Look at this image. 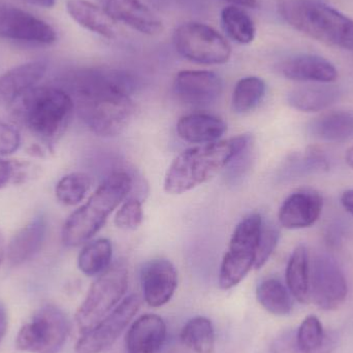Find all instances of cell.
<instances>
[{
	"instance_id": "1",
	"label": "cell",
	"mask_w": 353,
	"mask_h": 353,
	"mask_svg": "<svg viewBox=\"0 0 353 353\" xmlns=\"http://www.w3.org/2000/svg\"><path fill=\"white\" fill-rule=\"evenodd\" d=\"M60 87L72 97L85 125L97 136H118L130 125L136 113L130 84L118 72L77 70L66 74Z\"/></svg>"
},
{
	"instance_id": "2",
	"label": "cell",
	"mask_w": 353,
	"mask_h": 353,
	"mask_svg": "<svg viewBox=\"0 0 353 353\" xmlns=\"http://www.w3.org/2000/svg\"><path fill=\"white\" fill-rule=\"evenodd\" d=\"M251 140L249 134H242L183 151L168 170L165 190L182 194L212 180L250 147Z\"/></svg>"
},
{
	"instance_id": "3",
	"label": "cell",
	"mask_w": 353,
	"mask_h": 353,
	"mask_svg": "<svg viewBox=\"0 0 353 353\" xmlns=\"http://www.w3.org/2000/svg\"><path fill=\"white\" fill-rule=\"evenodd\" d=\"M17 121L37 138L53 142L68 128L74 111L72 97L59 86H34L10 107Z\"/></svg>"
},
{
	"instance_id": "4",
	"label": "cell",
	"mask_w": 353,
	"mask_h": 353,
	"mask_svg": "<svg viewBox=\"0 0 353 353\" xmlns=\"http://www.w3.org/2000/svg\"><path fill=\"white\" fill-rule=\"evenodd\" d=\"M278 14L296 30L353 52V20L321 0H278Z\"/></svg>"
},
{
	"instance_id": "5",
	"label": "cell",
	"mask_w": 353,
	"mask_h": 353,
	"mask_svg": "<svg viewBox=\"0 0 353 353\" xmlns=\"http://www.w3.org/2000/svg\"><path fill=\"white\" fill-rule=\"evenodd\" d=\"M132 188V179L126 172H114L108 176L88 201L66 220L62 228L64 245L80 246L93 238Z\"/></svg>"
},
{
	"instance_id": "6",
	"label": "cell",
	"mask_w": 353,
	"mask_h": 353,
	"mask_svg": "<svg viewBox=\"0 0 353 353\" xmlns=\"http://www.w3.org/2000/svg\"><path fill=\"white\" fill-rule=\"evenodd\" d=\"M128 286V270L122 261L108 268L89 288L76 315L81 333L89 331L111 313L123 299Z\"/></svg>"
},
{
	"instance_id": "7",
	"label": "cell",
	"mask_w": 353,
	"mask_h": 353,
	"mask_svg": "<svg viewBox=\"0 0 353 353\" xmlns=\"http://www.w3.org/2000/svg\"><path fill=\"white\" fill-rule=\"evenodd\" d=\"M263 218L251 214L236 225L220 265L218 282L222 290L238 285L254 267Z\"/></svg>"
},
{
	"instance_id": "8",
	"label": "cell",
	"mask_w": 353,
	"mask_h": 353,
	"mask_svg": "<svg viewBox=\"0 0 353 353\" xmlns=\"http://www.w3.org/2000/svg\"><path fill=\"white\" fill-rule=\"evenodd\" d=\"M70 333V323L63 311L46 305L35 311L19 331L16 346L29 353H58Z\"/></svg>"
},
{
	"instance_id": "9",
	"label": "cell",
	"mask_w": 353,
	"mask_h": 353,
	"mask_svg": "<svg viewBox=\"0 0 353 353\" xmlns=\"http://www.w3.org/2000/svg\"><path fill=\"white\" fill-rule=\"evenodd\" d=\"M174 45L185 59L203 65L226 63L232 56V48L226 39L203 23L180 25L174 32Z\"/></svg>"
},
{
	"instance_id": "10",
	"label": "cell",
	"mask_w": 353,
	"mask_h": 353,
	"mask_svg": "<svg viewBox=\"0 0 353 353\" xmlns=\"http://www.w3.org/2000/svg\"><path fill=\"white\" fill-rule=\"evenodd\" d=\"M347 294V281L337 261L327 254L316 255L310 267V300L332 311L343 304Z\"/></svg>"
},
{
	"instance_id": "11",
	"label": "cell",
	"mask_w": 353,
	"mask_h": 353,
	"mask_svg": "<svg viewBox=\"0 0 353 353\" xmlns=\"http://www.w3.org/2000/svg\"><path fill=\"white\" fill-rule=\"evenodd\" d=\"M140 307L141 300L137 294L126 296L101 323L82 334L77 342L76 353H101L111 347Z\"/></svg>"
},
{
	"instance_id": "12",
	"label": "cell",
	"mask_w": 353,
	"mask_h": 353,
	"mask_svg": "<svg viewBox=\"0 0 353 353\" xmlns=\"http://www.w3.org/2000/svg\"><path fill=\"white\" fill-rule=\"evenodd\" d=\"M0 37L51 45L57 39L55 29L26 10L0 1Z\"/></svg>"
},
{
	"instance_id": "13",
	"label": "cell",
	"mask_w": 353,
	"mask_h": 353,
	"mask_svg": "<svg viewBox=\"0 0 353 353\" xmlns=\"http://www.w3.org/2000/svg\"><path fill=\"white\" fill-rule=\"evenodd\" d=\"M223 90L218 74L208 70H183L174 81V92L183 103L205 107L215 103Z\"/></svg>"
},
{
	"instance_id": "14",
	"label": "cell",
	"mask_w": 353,
	"mask_h": 353,
	"mask_svg": "<svg viewBox=\"0 0 353 353\" xmlns=\"http://www.w3.org/2000/svg\"><path fill=\"white\" fill-rule=\"evenodd\" d=\"M145 302L153 308L167 304L178 285V273L173 263L157 259L145 263L141 273Z\"/></svg>"
},
{
	"instance_id": "15",
	"label": "cell",
	"mask_w": 353,
	"mask_h": 353,
	"mask_svg": "<svg viewBox=\"0 0 353 353\" xmlns=\"http://www.w3.org/2000/svg\"><path fill=\"white\" fill-rule=\"evenodd\" d=\"M321 195L313 189H302L290 194L282 203L278 214L280 224L288 230L309 228L323 211Z\"/></svg>"
},
{
	"instance_id": "16",
	"label": "cell",
	"mask_w": 353,
	"mask_h": 353,
	"mask_svg": "<svg viewBox=\"0 0 353 353\" xmlns=\"http://www.w3.org/2000/svg\"><path fill=\"white\" fill-rule=\"evenodd\" d=\"M116 21L146 35L163 31V22L141 0H97Z\"/></svg>"
},
{
	"instance_id": "17",
	"label": "cell",
	"mask_w": 353,
	"mask_h": 353,
	"mask_svg": "<svg viewBox=\"0 0 353 353\" xmlns=\"http://www.w3.org/2000/svg\"><path fill=\"white\" fill-rule=\"evenodd\" d=\"M168 341V327L159 315L137 319L126 336V353H159Z\"/></svg>"
},
{
	"instance_id": "18",
	"label": "cell",
	"mask_w": 353,
	"mask_h": 353,
	"mask_svg": "<svg viewBox=\"0 0 353 353\" xmlns=\"http://www.w3.org/2000/svg\"><path fill=\"white\" fill-rule=\"evenodd\" d=\"M47 72L45 61L27 62L6 72L0 77V108L12 105L29 89L37 86Z\"/></svg>"
},
{
	"instance_id": "19",
	"label": "cell",
	"mask_w": 353,
	"mask_h": 353,
	"mask_svg": "<svg viewBox=\"0 0 353 353\" xmlns=\"http://www.w3.org/2000/svg\"><path fill=\"white\" fill-rule=\"evenodd\" d=\"M281 72L285 78L299 82L331 83L337 80L335 66L321 56H294L283 62Z\"/></svg>"
},
{
	"instance_id": "20",
	"label": "cell",
	"mask_w": 353,
	"mask_h": 353,
	"mask_svg": "<svg viewBox=\"0 0 353 353\" xmlns=\"http://www.w3.org/2000/svg\"><path fill=\"white\" fill-rule=\"evenodd\" d=\"M47 220L45 216L35 217L21 228L10 240L6 256L12 265H18L34 256L45 242Z\"/></svg>"
},
{
	"instance_id": "21",
	"label": "cell",
	"mask_w": 353,
	"mask_h": 353,
	"mask_svg": "<svg viewBox=\"0 0 353 353\" xmlns=\"http://www.w3.org/2000/svg\"><path fill=\"white\" fill-rule=\"evenodd\" d=\"M225 122L216 116L191 114L184 116L176 124V132L182 140L192 144L218 142L225 134Z\"/></svg>"
},
{
	"instance_id": "22",
	"label": "cell",
	"mask_w": 353,
	"mask_h": 353,
	"mask_svg": "<svg viewBox=\"0 0 353 353\" xmlns=\"http://www.w3.org/2000/svg\"><path fill=\"white\" fill-rule=\"evenodd\" d=\"M66 10L80 26L91 32L107 39L117 34V22L101 6L87 0H68Z\"/></svg>"
},
{
	"instance_id": "23",
	"label": "cell",
	"mask_w": 353,
	"mask_h": 353,
	"mask_svg": "<svg viewBox=\"0 0 353 353\" xmlns=\"http://www.w3.org/2000/svg\"><path fill=\"white\" fill-rule=\"evenodd\" d=\"M286 284L290 294L301 304L310 302V261L304 245H299L286 267Z\"/></svg>"
},
{
	"instance_id": "24",
	"label": "cell",
	"mask_w": 353,
	"mask_h": 353,
	"mask_svg": "<svg viewBox=\"0 0 353 353\" xmlns=\"http://www.w3.org/2000/svg\"><path fill=\"white\" fill-rule=\"evenodd\" d=\"M311 134L331 143H345L353 139V113L333 111L316 118L309 126Z\"/></svg>"
},
{
	"instance_id": "25",
	"label": "cell",
	"mask_w": 353,
	"mask_h": 353,
	"mask_svg": "<svg viewBox=\"0 0 353 353\" xmlns=\"http://www.w3.org/2000/svg\"><path fill=\"white\" fill-rule=\"evenodd\" d=\"M340 91L334 86H305L294 89L288 95L290 107L301 112H319L338 101Z\"/></svg>"
},
{
	"instance_id": "26",
	"label": "cell",
	"mask_w": 353,
	"mask_h": 353,
	"mask_svg": "<svg viewBox=\"0 0 353 353\" xmlns=\"http://www.w3.org/2000/svg\"><path fill=\"white\" fill-rule=\"evenodd\" d=\"M256 298L263 309L277 316H285L294 308L292 294L282 282L276 278H269L259 283Z\"/></svg>"
},
{
	"instance_id": "27",
	"label": "cell",
	"mask_w": 353,
	"mask_h": 353,
	"mask_svg": "<svg viewBox=\"0 0 353 353\" xmlns=\"http://www.w3.org/2000/svg\"><path fill=\"white\" fill-rule=\"evenodd\" d=\"M180 340L194 353H213L215 350V331L211 321L197 316L187 321L180 334Z\"/></svg>"
},
{
	"instance_id": "28",
	"label": "cell",
	"mask_w": 353,
	"mask_h": 353,
	"mask_svg": "<svg viewBox=\"0 0 353 353\" xmlns=\"http://www.w3.org/2000/svg\"><path fill=\"white\" fill-rule=\"evenodd\" d=\"M222 28L232 41L240 45L252 43L256 34L254 22L243 8L236 6H225L221 10Z\"/></svg>"
},
{
	"instance_id": "29",
	"label": "cell",
	"mask_w": 353,
	"mask_h": 353,
	"mask_svg": "<svg viewBox=\"0 0 353 353\" xmlns=\"http://www.w3.org/2000/svg\"><path fill=\"white\" fill-rule=\"evenodd\" d=\"M113 247L107 239H99L87 244L78 257V267L89 277L101 275L111 263Z\"/></svg>"
},
{
	"instance_id": "30",
	"label": "cell",
	"mask_w": 353,
	"mask_h": 353,
	"mask_svg": "<svg viewBox=\"0 0 353 353\" xmlns=\"http://www.w3.org/2000/svg\"><path fill=\"white\" fill-rule=\"evenodd\" d=\"M265 81L259 77L251 76L241 79L232 93V110L238 114L248 113L254 110L265 94Z\"/></svg>"
},
{
	"instance_id": "31",
	"label": "cell",
	"mask_w": 353,
	"mask_h": 353,
	"mask_svg": "<svg viewBox=\"0 0 353 353\" xmlns=\"http://www.w3.org/2000/svg\"><path fill=\"white\" fill-rule=\"evenodd\" d=\"M92 180L85 173H72L64 176L56 186V197L66 205H78L91 188Z\"/></svg>"
},
{
	"instance_id": "32",
	"label": "cell",
	"mask_w": 353,
	"mask_h": 353,
	"mask_svg": "<svg viewBox=\"0 0 353 353\" xmlns=\"http://www.w3.org/2000/svg\"><path fill=\"white\" fill-rule=\"evenodd\" d=\"M143 218L142 203L137 199H128L118 210L115 224L120 230H134L142 224Z\"/></svg>"
},
{
	"instance_id": "33",
	"label": "cell",
	"mask_w": 353,
	"mask_h": 353,
	"mask_svg": "<svg viewBox=\"0 0 353 353\" xmlns=\"http://www.w3.org/2000/svg\"><path fill=\"white\" fill-rule=\"evenodd\" d=\"M279 241V230L275 225L265 223L263 221L261 236H259V247H257L255 269H261L269 261Z\"/></svg>"
},
{
	"instance_id": "34",
	"label": "cell",
	"mask_w": 353,
	"mask_h": 353,
	"mask_svg": "<svg viewBox=\"0 0 353 353\" xmlns=\"http://www.w3.org/2000/svg\"><path fill=\"white\" fill-rule=\"evenodd\" d=\"M21 136L16 128L0 119V155L14 154L20 148Z\"/></svg>"
},
{
	"instance_id": "35",
	"label": "cell",
	"mask_w": 353,
	"mask_h": 353,
	"mask_svg": "<svg viewBox=\"0 0 353 353\" xmlns=\"http://www.w3.org/2000/svg\"><path fill=\"white\" fill-rule=\"evenodd\" d=\"M272 353H301L296 343V333L290 332L280 336L272 346Z\"/></svg>"
},
{
	"instance_id": "36",
	"label": "cell",
	"mask_w": 353,
	"mask_h": 353,
	"mask_svg": "<svg viewBox=\"0 0 353 353\" xmlns=\"http://www.w3.org/2000/svg\"><path fill=\"white\" fill-rule=\"evenodd\" d=\"M14 175V165L10 161L0 159V189L6 186Z\"/></svg>"
},
{
	"instance_id": "37",
	"label": "cell",
	"mask_w": 353,
	"mask_h": 353,
	"mask_svg": "<svg viewBox=\"0 0 353 353\" xmlns=\"http://www.w3.org/2000/svg\"><path fill=\"white\" fill-rule=\"evenodd\" d=\"M159 353H194L187 348L184 344L181 342L180 338L178 341H167L165 345Z\"/></svg>"
},
{
	"instance_id": "38",
	"label": "cell",
	"mask_w": 353,
	"mask_h": 353,
	"mask_svg": "<svg viewBox=\"0 0 353 353\" xmlns=\"http://www.w3.org/2000/svg\"><path fill=\"white\" fill-rule=\"evenodd\" d=\"M8 316L6 306L0 302V342L8 331Z\"/></svg>"
},
{
	"instance_id": "39",
	"label": "cell",
	"mask_w": 353,
	"mask_h": 353,
	"mask_svg": "<svg viewBox=\"0 0 353 353\" xmlns=\"http://www.w3.org/2000/svg\"><path fill=\"white\" fill-rule=\"evenodd\" d=\"M341 201L343 207L353 216V189L343 193Z\"/></svg>"
},
{
	"instance_id": "40",
	"label": "cell",
	"mask_w": 353,
	"mask_h": 353,
	"mask_svg": "<svg viewBox=\"0 0 353 353\" xmlns=\"http://www.w3.org/2000/svg\"><path fill=\"white\" fill-rule=\"evenodd\" d=\"M230 2L232 6H240V8H256L259 6L257 0H224Z\"/></svg>"
},
{
	"instance_id": "41",
	"label": "cell",
	"mask_w": 353,
	"mask_h": 353,
	"mask_svg": "<svg viewBox=\"0 0 353 353\" xmlns=\"http://www.w3.org/2000/svg\"><path fill=\"white\" fill-rule=\"evenodd\" d=\"M32 6H39V8H51L55 6L56 0H25Z\"/></svg>"
},
{
	"instance_id": "42",
	"label": "cell",
	"mask_w": 353,
	"mask_h": 353,
	"mask_svg": "<svg viewBox=\"0 0 353 353\" xmlns=\"http://www.w3.org/2000/svg\"><path fill=\"white\" fill-rule=\"evenodd\" d=\"M6 245H4L3 236H2L1 232H0V265L3 263L6 259Z\"/></svg>"
},
{
	"instance_id": "43",
	"label": "cell",
	"mask_w": 353,
	"mask_h": 353,
	"mask_svg": "<svg viewBox=\"0 0 353 353\" xmlns=\"http://www.w3.org/2000/svg\"><path fill=\"white\" fill-rule=\"evenodd\" d=\"M345 159L346 163H347L348 165L353 169V147H352V148L347 151V153H346Z\"/></svg>"
}]
</instances>
